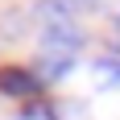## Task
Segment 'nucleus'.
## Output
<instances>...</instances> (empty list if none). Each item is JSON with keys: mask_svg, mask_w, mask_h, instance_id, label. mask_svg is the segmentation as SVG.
I'll return each mask as SVG.
<instances>
[{"mask_svg": "<svg viewBox=\"0 0 120 120\" xmlns=\"http://www.w3.org/2000/svg\"><path fill=\"white\" fill-rule=\"evenodd\" d=\"M41 46H46V54H58V58H75V50L83 46V29H79L71 17H54V21H41Z\"/></svg>", "mask_w": 120, "mask_h": 120, "instance_id": "f257e3e1", "label": "nucleus"}, {"mask_svg": "<svg viewBox=\"0 0 120 120\" xmlns=\"http://www.w3.org/2000/svg\"><path fill=\"white\" fill-rule=\"evenodd\" d=\"M0 91L4 95H37L41 91V75L25 71V66H0Z\"/></svg>", "mask_w": 120, "mask_h": 120, "instance_id": "f03ea898", "label": "nucleus"}, {"mask_svg": "<svg viewBox=\"0 0 120 120\" xmlns=\"http://www.w3.org/2000/svg\"><path fill=\"white\" fill-rule=\"evenodd\" d=\"M75 66V58H58V54H46V79H58Z\"/></svg>", "mask_w": 120, "mask_h": 120, "instance_id": "7ed1b4c3", "label": "nucleus"}, {"mask_svg": "<svg viewBox=\"0 0 120 120\" xmlns=\"http://www.w3.org/2000/svg\"><path fill=\"white\" fill-rule=\"evenodd\" d=\"M99 71H108V79H112V83H120V66H112L108 58H99Z\"/></svg>", "mask_w": 120, "mask_h": 120, "instance_id": "20e7f679", "label": "nucleus"}, {"mask_svg": "<svg viewBox=\"0 0 120 120\" xmlns=\"http://www.w3.org/2000/svg\"><path fill=\"white\" fill-rule=\"evenodd\" d=\"M116 29H120V12H116Z\"/></svg>", "mask_w": 120, "mask_h": 120, "instance_id": "39448f33", "label": "nucleus"}, {"mask_svg": "<svg viewBox=\"0 0 120 120\" xmlns=\"http://www.w3.org/2000/svg\"><path fill=\"white\" fill-rule=\"evenodd\" d=\"M116 50H120V37H116Z\"/></svg>", "mask_w": 120, "mask_h": 120, "instance_id": "423d86ee", "label": "nucleus"}]
</instances>
